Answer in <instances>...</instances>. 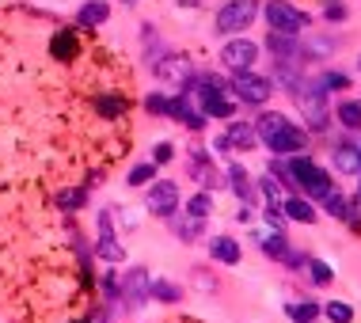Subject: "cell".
Masks as SVG:
<instances>
[{"instance_id":"obj_25","label":"cell","mask_w":361,"mask_h":323,"mask_svg":"<svg viewBox=\"0 0 361 323\" xmlns=\"http://www.w3.org/2000/svg\"><path fill=\"white\" fill-rule=\"evenodd\" d=\"M289 316H293V323H312L319 316V305H312V300H305V305H289Z\"/></svg>"},{"instance_id":"obj_41","label":"cell","mask_w":361,"mask_h":323,"mask_svg":"<svg viewBox=\"0 0 361 323\" xmlns=\"http://www.w3.org/2000/svg\"><path fill=\"white\" fill-rule=\"evenodd\" d=\"M357 152H361V149H357Z\"/></svg>"},{"instance_id":"obj_7","label":"cell","mask_w":361,"mask_h":323,"mask_svg":"<svg viewBox=\"0 0 361 323\" xmlns=\"http://www.w3.org/2000/svg\"><path fill=\"white\" fill-rule=\"evenodd\" d=\"M145 205H149V213H156V217H171L175 205H179V187H175L171 179H160L149 187V198H145Z\"/></svg>"},{"instance_id":"obj_6","label":"cell","mask_w":361,"mask_h":323,"mask_svg":"<svg viewBox=\"0 0 361 323\" xmlns=\"http://www.w3.org/2000/svg\"><path fill=\"white\" fill-rule=\"evenodd\" d=\"M270 92H274V84L267 80V76H259V73H236L232 76V95L243 103H251V106H259V103H267L270 99Z\"/></svg>"},{"instance_id":"obj_22","label":"cell","mask_w":361,"mask_h":323,"mask_svg":"<svg viewBox=\"0 0 361 323\" xmlns=\"http://www.w3.org/2000/svg\"><path fill=\"white\" fill-rule=\"evenodd\" d=\"M338 122L346 130H361V103H338Z\"/></svg>"},{"instance_id":"obj_11","label":"cell","mask_w":361,"mask_h":323,"mask_svg":"<svg viewBox=\"0 0 361 323\" xmlns=\"http://www.w3.org/2000/svg\"><path fill=\"white\" fill-rule=\"evenodd\" d=\"M168 114H171L175 122L190 126V130H202V126H206V114L190 106V95H179V99H171V103H168Z\"/></svg>"},{"instance_id":"obj_28","label":"cell","mask_w":361,"mask_h":323,"mask_svg":"<svg viewBox=\"0 0 361 323\" xmlns=\"http://www.w3.org/2000/svg\"><path fill=\"white\" fill-rule=\"evenodd\" d=\"M54 54H57V57H73V54H76V38H73L69 31L54 35Z\"/></svg>"},{"instance_id":"obj_39","label":"cell","mask_w":361,"mask_h":323,"mask_svg":"<svg viewBox=\"0 0 361 323\" xmlns=\"http://www.w3.org/2000/svg\"><path fill=\"white\" fill-rule=\"evenodd\" d=\"M327 4H338V0H327Z\"/></svg>"},{"instance_id":"obj_2","label":"cell","mask_w":361,"mask_h":323,"mask_svg":"<svg viewBox=\"0 0 361 323\" xmlns=\"http://www.w3.org/2000/svg\"><path fill=\"white\" fill-rule=\"evenodd\" d=\"M190 99L202 106V114H206V118H232V114H236V99H228L224 84L213 80V76H202V80H194Z\"/></svg>"},{"instance_id":"obj_10","label":"cell","mask_w":361,"mask_h":323,"mask_svg":"<svg viewBox=\"0 0 361 323\" xmlns=\"http://www.w3.org/2000/svg\"><path fill=\"white\" fill-rule=\"evenodd\" d=\"M156 76H164V80H179V84H190V61L187 57H179V54H168V57H160L156 61Z\"/></svg>"},{"instance_id":"obj_8","label":"cell","mask_w":361,"mask_h":323,"mask_svg":"<svg viewBox=\"0 0 361 323\" xmlns=\"http://www.w3.org/2000/svg\"><path fill=\"white\" fill-rule=\"evenodd\" d=\"M255 57H259V46L247 42V38H232V42L221 50V61L228 65L232 73H247V68L255 65Z\"/></svg>"},{"instance_id":"obj_12","label":"cell","mask_w":361,"mask_h":323,"mask_svg":"<svg viewBox=\"0 0 361 323\" xmlns=\"http://www.w3.org/2000/svg\"><path fill=\"white\" fill-rule=\"evenodd\" d=\"M209 255L217 259V262H224V267H236V262H240V243L232 240V236H213Z\"/></svg>"},{"instance_id":"obj_9","label":"cell","mask_w":361,"mask_h":323,"mask_svg":"<svg viewBox=\"0 0 361 323\" xmlns=\"http://www.w3.org/2000/svg\"><path fill=\"white\" fill-rule=\"evenodd\" d=\"M122 297L130 300L133 308H141L145 300L152 297V278H149V270L133 267L130 274H126V278H122Z\"/></svg>"},{"instance_id":"obj_36","label":"cell","mask_w":361,"mask_h":323,"mask_svg":"<svg viewBox=\"0 0 361 323\" xmlns=\"http://www.w3.org/2000/svg\"><path fill=\"white\" fill-rule=\"evenodd\" d=\"M156 164H168L171 160V145H156V156H152Z\"/></svg>"},{"instance_id":"obj_1","label":"cell","mask_w":361,"mask_h":323,"mask_svg":"<svg viewBox=\"0 0 361 323\" xmlns=\"http://www.w3.org/2000/svg\"><path fill=\"white\" fill-rule=\"evenodd\" d=\"M255 133H259V141L267 145L274 156H293V152L305 149V130L293 126L286 114H278V111L262 114V118L255 122Z\"/></svg>"},{"instance_id":"obj_33","label":"cell","mask_w":361,"mask_h":323,"mask_svg":"<svg viewBox=\"0 0 361 323\" xmlns=\"http://www.w3.org/2000/svg\"><path fill=\"white\" fill-rule=\"evenodd\" d=\"M262 217H267V224H270L274 232H281V228H286V213H281L278 205H267V213H262Z\"/></svg>"},{"instance_id":"obj_19","label":"cell","mask_w":361,"mask_h":323,"mask_svg":"<svg viewBox=\"0 0 361 323\" xmlns=\"http://www.w3.org/2000/svg\"><path fill=\"white\" fill-rule=\"evenodd\" d=\"M95 255L106 259V262H118V259H126V251H122V243L114 240V236H99V243H95Z\"/></svg>"},{"instance_id":"obj_13","label":"cell","mask_w":361,"mask_h":323,"mask_svg":"<svg viewBox=\"0 0 361 323\" xmlns=\"http://www.w3.org/2000/svg\"><path fill=\"white\" fill-rule=\"evenodd\" d=\"M255 141H259V133H255V126H247V122L228 126V133H224V145H232V149H251Z\"/></svg>"},{"instance_id":"obj_23","label":"cell","mask_w":361,"mask_h":323,"mask_svg":"<svg viewBox=\"0 0 361 323\" xmlns=\"http://www.w3.org/2000/svg\"><path fill=\"white\" fill-rule=\"evenodd\" d=\"M171 228H175V236H183V240H194V236H198V228H202V221L198 217H190V213H187V217H171Z\"/></svg>"},{"instance_id":"obj_29","label":"cell","mask_w":361,"mask_h":323,"mask_svg":"<svg viewBox=\"0 0 361 323\" xmlns=\"http://www.w3.org/2000/svg\"><path fill=\"white\" fill-rule=\"evenodd\" d=\"M152 297H160V300H168V305H175V300H179L183 293L175 289L171 281H152Z\"/></svg>"},{"instance_id":"obj_16","label":"cell","mask_w":361,"mask_h":323,"mask_svg":"<svg viewBox=\"0 0 361 323\" xmlns=\"http://www.w3.org/2000/svg\"><path fill=\"white\" fill-rule=\"evenodd\" d=\"M106 16H111V8H106L103 0H87V4L80 8V16H76V19H80L84 27H99Z\"/></svg>"},{"instance_id":"obj_40","label":"cell","mask_w":361,"mask_h":323,"mask_svg":"<svg viewBox=\"0 0 361 323\" xmlns=\"http://www.w3.org/2000/svg\"><path fill=\"white\" fill-rule=\"evenodd\" d=\"M357 68H361V57H357Z\"/></svg>"},{"instance_id":"obj_37","label":"cell","mask_w":361,"mask_h":323,"mask_svg":"<svg viewBox=\"0 0 361 323\" xmlns=\"http://www.w3.org/2000/svg\"><path fill=\"white\" fill-rule=\"evenodd\" d=\"M327 19L335 23V19H346V8L343 4H327Z\"/></svg>"},{"instance_id":"obj_32","label":"cell","mask_w":361,"mask_h":323,"mask_svg":"<svg viewBox=\"0 0 361 323\" xmlns=\"http://www.w3.org/2000/svg\"><path fill=\"white\" fill-rule=\"evenodd\" d=\"M346 84H350V80H346L343 73H327L324 80H319V87H324V92H343Z\"/></svg>"},{"instance_id":"obj_21","label":"cell","mask_w":361,"mask_h":323,"mask_svg":"<svg viewBox=\"0 0 361 323\" xmlns=\"http://www.w3.org/2000/svg\"><path fill=\"white\" fill-rule=\"evenodd\" d=\"M190 175L202 183V187H213V168L206 160V152H194V164H190Z\"/></svg>"},{"instance_id":"obj_3","label":"cell","mask_w":361,"mask_h":323,"mask_svg":"<svg viewBox=\"0 0 361 323\" xmlns=\"http://www.w3.org/2000/svg\"><path fill=\"white\" fill-rule=\"evenodd\" d=\"M286 168H289V175H293V183H297V187H305V194H312V198L324 202L327 194H331V175H327L324 168H316L308 156H293Z\"/></svg>"},{"instance_id":"obj_15","label":"cell","mask_w":361,"mask_h":323,"mask_svg":"<svg viewBox=\"0 0 361 323\" xmlns=\"http://www.w3.org/2000/svg\"><path fill=\"white\" fill-rule=\"evenodd\" d=\"M335 168L343 175H357L361 171V152L350 149V145H338V149H335Z\"/></svg>"},{"instance_id":"obj_38","label":"cell","mask_w":361,"mask_h":323,"mask_svg":"<svg viewBox=\"0 0 361 323\" xmlns=\"http://www.w3.org/2000/svg\"><path fill=\"white\" fill-rule=\"evenodd\" d=\"M357 202H361V187H357Z\"/></svg>"},{"instance_id":"obj_26","label":"cell","mask_w":361,"mask_h":323,"mask_svg":"<svg viewBox=\"0 0 361 323\" xmlns=\"http://www.w3.org/2000/svg\"><path fill=\"white\" fill-rule=\"evenodd\" d=\"M187 213H190V217H198V221H206L209 213H213V198H209V194H198V198H190Z\"/></svg>"},{"instance_id":"obj_24","label":"cell","mask_w":361,"mask_h":323,"mask_svg":"<svg viewBox=\"0 0 361 323\" xmlns=\"http://www.w3.org/2000/svg\"><path fill=\"white\" fill-rule=\"evenodd\" d=\"M95 106H99L103 118H118V114L126 111V99L122 95H103V99H95Z\"/></svg>"},{"instance_id":"obj_4","label":"cell","mask_w":361,"mask_h":323,"mask_svg":"<svg viewBox=\"0 0 361 323\" xmlns=\"http://www.w3.org/2000/svg\"><path fill=\"white\" fill-rule=\"evenodd\" d=\"M259 19V0H228L217 12V31L221 35H243Z\"/></svg>"},{"instance_id":"obj_17","label":"cell","mask_w":361,"mask_h":323,"mask_svg":"<svg viewBox=\"0 0 361 323\" xmlns=\"http://www.w3.org/2000/svg\"><path fill=\"white\" fill-rule=\"evenodd\" d=\"M228 183H232V190H236V198H243V202H251V198H255V187H251L247 171L236 168V164L228 168Z\"/></svg>"},{"instance_id":"obj_14","label":"cell","mask_w":361,"mask_h":323,"mask_svg":"<svg viewBox=\"0 0 361 323\" xmlns=\"http://www.w3.org/2000/svg\"><path fill=\"white\" fill-rule=\"evenodd\" d=\"M281 213H286L289 221H300V224H316V209L305 202V198H286L281 205Z\"/></svg>"},{"instance_id":"obj_18","label":"cell","mask_w":361,"mask_h":323,"mask_svg":"<svg viewBox=\"0 0 361 323\" xmlns=\"http://www.w3.org/2000/svg\"><path fill=\"white\" fill-rule=\"evenodd\" d=\"M324 209L331 213V217H338V221H350V217H354V205H350L338 190H331L327 198H324Z\"/></svg>"},{"instance_id":"obj_31","label":"cell","mask_w":361,"mask_h":323,"mask_svg":"<svg viewBox=\"0 0 361 323\" xmlns=\"http://www.w3.org/2000/svg\"><path fill=\"white\" fill-rule=\"evenodd\" d=\"M152 171H156L152 164H137V168L130 171V187H145V183L152 179Z\"/></svg>"},{"instance_id":"obj_20","label":"cell","mask_w":361,"mask_h":323,"mask_svg":"<svg viewBox=\"0 0 361 323\" xmlns=\"http://www.w3.org/2000/svg\"><path fill=\"white\" fill-rule=\"evenodd\" d=\"M324 316L331 323H354V308L346 300H331V305H324Z\"/></svg>"},{"instance_id":"obj_30","label":"cell","mask_w":361,"mask_h":323,"mask_svg":"<svg viewBox=\"0 0 361 323\" xmlns=\"http://www.w3.org/2000/svg\"><path fill=\"white\" fill-rule=\"evenodd\" d=\"M308 274H312L316 286H327V281H331V267H327V262H319V259H308Z\"/></svg>"},{"instance_id":"obj_34","label":"cell","mask_w":361,"mask_h":323,"mask_svg":"<svg viewBox=\"0 0 361 323\" xmlns=\"http://www.w3.org/2000/svg\"><path fill=\"white\" fill-rule=\"evenodd\" d=\"M145 106H149L152 114H168V99H164V95H149V99H145Z\"/></svg>"},{"instance_id":"obj_35","label":"cell","mask_w":361,"mask_h":323,"mask_svg":"<svg viewBox=\"0 0 361 323\" xmlns=\"http://www.w3.org/2000/svg\"><path fill=\"white\" fill-rule=\"evenodd\" d=\"M80 202H84V190H65V194H61V205H65V209H76Z\"/></svg>"},{"instance_id":"obj_5","label":"cell","mask_w":361,"mask_h":323,"mask_svg":"<svg viewBox=\"0 0 361 323\" xmlns=\"http://www.w3.org/2000/svg\"><path fill=\"white\" fill-rule=\"evenodd\" d=\"M262 16H267L270 31H278V35H297L308 27V16L300 12L297 4H289V0H270V4L262 8Z\"/></svg>"},{"instance_id":"obj_27","label":"cell","mask_w":361,"mask_h":323,"mask_svg":"<svg viewBox=\"0 0 361 323\" xmlns=\"http://www.w3.org/2000/svg\"><path fill=\"white\" fill-rule=\"evenodd\" d=\"M259 187H262V194H267V202H270V205H278V202H281V183L274 179V171H270V175H262V179H259Z\"/></svg>"}]
</instances>
